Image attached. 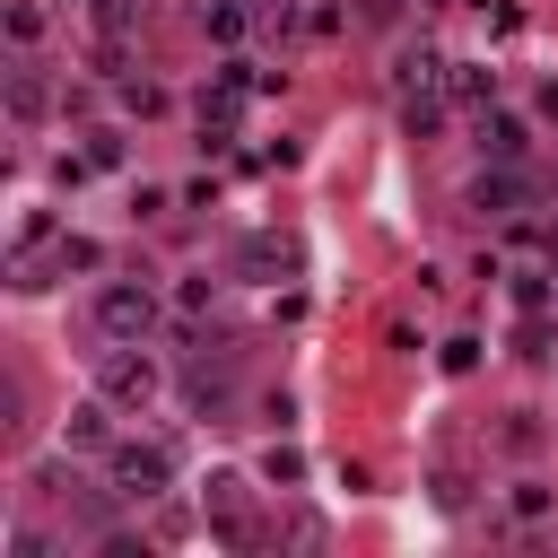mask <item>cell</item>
<instances>
[{"label":"cell","mask_w":558,"mask_h":558,"mask_svg":"<svg viewBox=\"0 0 558 558\" xmlns=\"http://www.w3.org/2000/svg\"><path fill=\"white\" fill-rule=\"evenodd\" d=\"M105 471H113V497H122V506H157V497L174 488V445H166V436H122V445L105 453Z\"/></svg>","instance_id":"6da1fadb"},{"label":"cell","mask_w":558,"mask_h":558,"mask_svg":"<svg viewBox=\"0 0 558 558\" xmlns=\"http://www.w3.org/2000/svg\"><path fill=\"white\" fill-rule=\"evenodd\" d=\"M262 471H270L279 488H296V480H305V453H296V445H270V453H262Z\"/></svg>","instance_id":"e0dca14e"},{"label":"cell","mask_w":558,"mask_h":558,"mask_svg":"<svg viewBox=\"0 0 558 558\" xmlns=\"http://www.w3.org/2000/svg\"><path fill=\"white\" fill-rule=\"evenodd\" d=\"M392 78H401V96H418V87H453V61H445L436 44H401Z\"/></svg>","instance_id":"ba28073f"},{"label":"cell","mask_w":558,"mask_h":558,"mask_svg":"<svg viewBox=\"0 0 558 558\" xmlns=\"http://www.w3.org/2000/svg\"><path fill=\"white\" fill-rule=\"evenodd\" d=\"M480 366V340H445V375H471Z\"/></svg>","instance_id":"ffe728a7"},{"label":"cell","mask_w":558,"mask_h":558,"mask_svg":"<svg viewBox=\"0 0 558 558\" xmlns=\"http://www.w3.org/2000/svg\"><path fill=\"white\" fill-rule=\"evenodd\" d=\"M61 436H70L78 453H113V401H105V392H96V401H78Z\"/></svg>","instance_id":"30bf717a"},{"label":"cell","mask_w":558,"mask_h":558,"mask_svg":"<svg viewBox=\"0 0 558 558\" xmlns=\"http://www.w3.org/2000/svg\"><path fill=\"white\" fill-rule=\"evenodd\" d=\"M52 262H61V270H105V244H96V235H61Z\"/></svg>","instance_id":"9a60e30c"},{"label":"cell","mask_w":558,"mask_h":558,"mask_svg":"<svg viewBox=\"0 0 558 558\" xmlns=\"http://www.w3.org/2000/svg\"><path fill=\"white\" fill-rule=\"evenodd\" d=\"M480 148H488V157H514V166H523V157H532V131H523L514 113H480Z\"/></svg>","instance_id":"8fae6325"},{"label":"cell","mask_w":558,"mask_h":558,"mask_svg":"<svg viewBox=\"0 0 558 558\" xmlns=\"http://www.w3.org/2000/svg\"><path fill=\"white\" fill-rule=\"evenodd\" d=\"M541 113H549V122H558V78H541Z\"/></svg>","instance_id":"44dd1931"},{"label":"cell","mask_w":558,"mask_h":558,"mask_svg":"<svg viewBox=\"0 0 558 558\" xmlns=\"http://www.w3.org/2000/svg\"><path fill=\"white\" fill-rule=\"evenodd\" d=\"M209 532L227 549H262V514H253V488L235 471H209Z\"/></svg>","instance_id":"5b68a950"},{"label":"cell","mask_w":558,"mask_h":558,"mask_svg":"<svg viewBox=\"0 0 558 558\" xmlns=\"http://www.w3.org/2000/svg\"><path fill=\"white\" fill-rule=\"evenodd\" d=\"M514 514L541 523V514H549V488H541V480H514Z\"/></svg>","instance_id":"ac0fdd59"},{"label":"cell","mask_w":558,"mask_h":558,"mask_svg":"<svg viewBox=\"0 0 558 558\" xmlns=\"http://www.w3.org/2000/svg\"><path fill=\"white\" fill-rule=\"evenodd\" d=\"M183 384H192V401H201V410H227V384H235V357H227V349H218V357L201 349V357L183 366Z\"/></svg>","instance_id":"9c48e42d"},{"label":"cell","mask_w":558,"mask_h":558,"mask_svg":"<svg viewBox=\"0 0 558 558\" xmlns=\"http://www.w3.org/2000/svg\"><path fill=\"white\" fill-rule=\"evenodd\" d=\"M401 131H410V140L445 131V87H418V96H401Z\"/></svg>","instance_id":"7c38bea8"},{"label":"cell","mask_w":558,"mask_h":558,"mask_svg":"<svg viewBox=\"0 0 558 558\" xmlns=\"http://www.w3.org/2000/svg\"><path fill=\"white\" fill-rule=\"evenodd\" d=\"M78 157H87V174H105V166H122V131H87V148H78Z\"/></svg>","instance_id":"2e32d148"},{"label":"cell","mask_w":558,"mask_h":558,"mask_svg":"<svg viewBox=\"0 0 558 558\" xmlns=\"http://www.w3.org/2000/svg\"><path fill=\"white\" fill-rule=\"evenodd\" d=\"M87 323H96L105 340H148V331L166 323V296H157L148 279H105V288L87 296Z\"/></svg>","instance_id":"7a4b0ae2"},{"label":"cell","mask_w":558,"mask_h":558,"mask_svg":"<svg viewBox=\"0 0 558 558\" xmlns=\"http://www.w3.org/2000/svg\"><path fill=\"white\" fill-rule=\"evenodd\" d=\"M44 113H52V87H44V70L17 52V61H9V122H17V131H35Z\"/></svg>","instance_id":"52a82bcc"},{"label":"cell","mask_w":558,"mask_h":558,"mask_svg":"<svg viewBox=\"0 0 558 558\" xmlns=\"http://www.w3.org/2000/svg\"><path fill=\"white\" fill-rule=\"evenodd\" d=\"M253 35V9L244 0H209V44H244Z\"/></svg>","instance_id":"4fadbf2b"},{"label":"cell","mask_w":558,"mask_h":558,"mask_svg":"<svg viewBox=\"0 0 558 558\" xmlns=\"http://www.w3.org/2000/svg\"><path fill=\"white\" fill-rule=\"evenodd\" d=\"M157 357H148V340H113L105 357H96V392L113 401V410H148L157 401Z\"/></svg>","instance_id":"3957f363"},{"label":"cell","mask_w":558,"mask_h":558,"mask_svg":"<svg viewBox=\"0 0 558 558\" xmlns=\"http://www.w3.org/2000/svg\"><path fill=\"white\" fill-rule=\"evenodd\" d=\"M9 44H17V52L44 44V0H9Z\"/></svg>","instance_id":"5bb4252c"},{"label":"cell","mask_w":558,"mask_h":558,"mask_svg":"<svg viewBox=\"0 0 558 558\" xmlns=\"http://www.w3.org/2000/svg\"><path fill=\"white\" fill-rule=\"evenodd\" d=\"M532 201H541V183H532L514 157H488V166L462 183V209H480V218H523Z\"/></svg>","instance_id":"277c9868"},{"label":"cell","mask_w":558,"mask_h":558,"mask_svg":"<svg viewBox=\"0 0 558 558\" xmlns=\"http://www.w3.org/2000/svg\"><path fill=\"white\" fill-rule=\"evenodd\" d=\"M514 305H523V314H541V305H549V279H532V270H523V279H514Z\"/></svg>","instance_id":"d6986e66"},{"label":"cell","mask_w":558,"mask_h":558,"mask_svg":"<svg viewBox=\"0 0 558 558\" xmlns=\"http://www.w3.org/2000/svg\"><path fill=\"white\" fill-rule=\"evenodd\" d=\"M235 279H253V288H279L288 270H296V244L288 235H270V227H253L244 244H235V262H227Z\"/></svg>","instance_id":"8992f818"}]
</instances>
